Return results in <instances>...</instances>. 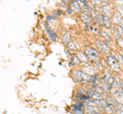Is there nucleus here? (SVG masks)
<instances>
[{
	"instance_id": "1",
	"label": "nucleus",
	"mask_w": 123,
	"mask_h": 114,
	"mask_svg": "<svg viewBox=\"0 0 123 114\" xmlns=\"http://www.w3.org/2000/svg\"><path fill=\"white\" fill-rule=\"evenodd\" d=\"M84 53L87 55L88 59L93 60V61L94 60H98V52L91 47H86L85 50H84Z\"/></svg>"
},
{
	"instance_id": "2",
	"label": "nucleus",
	"mask_w": 123,
	"mask_h": 114,
	"mask_svg": "<svg viewBox=\"0 0 123 114\" xmlns=\"http://www.w3.org/2000/svg\"><path fill=\"white\" fill-rule=\"evenodd\" d=\"M107 61L111 65V67L113 68V70H115V71L120 70V66H119V63H118L116 58H114V57H112V56H108L107 57Z\"/></svg>"
},
{
	"instance_id": "3",
	"label": "nucleus",
	"mask_w": 123,
	"mask_h": 114,
	"mask_svg": "<svg viewBox=\"0 0 123 114\" xmlns=\"http://www.w3.org/2000/svg\"><path fill=\"white\" fill-rule=\"evenodd\" d=\"M73 78L76 82L83 81V71L81 70H73Z\"/></svg>"
},
{
	"instance_id": "4",
	"label": "nucleus",
	"mask_w": 123,
	"mask_h": 114,
	"mask_svg": "<svg viewBox=\"0 0 123 114\" xmlns=\"http://www.w3.org/2000/svg\"><path fill=\"white\" fill-rule=\"evenodd\" d=\"M95 44H97V46L101 49L102 51H105V52H109V47H108V45L106 44V43H103V42H101V41H97L95 42Z\"/></svg>"
},
{
	"instance_id": "5",
	"label": "nucleus",
	"mask_w": 123,
	"mask_h": 114,
	"mask_svg": "<svg viewBox=\"0 0 123 114\" xmlns=\"http://www.w3.org/2000/svg\"><path fill=\"white\" fill-rule=\"evenodd\" d=\"M45 28H46V32H47L49 38H50L51 40H56V38H57V37H56V35H55V33L53 32L50 28H49L47 24H45Z\"/></svg>"
},
{
	"instance_id": "6",
	"label": "nucleus",
	"mask_w": 123,
	"mask_h": 114,
	"mask_svg": "<svg viewBox=\"0 0 123 114\" xmlns=\"http://www.w3.org/2000/svg\"><path fill=\"white\" fill-rule=\"evenodd\" d=\"M76 97H77V99H78L79 101H87V100H89V97L87 96V95H85V94H83L82 92H78L77 93V95H76Z\"/></svg>"
},
{
	"instance_id": "7",
	"label": "nucleus",
	"mask_w": 123,
	"mask_h": 114,
	"mask_svg": "<svg viewBox=\"0 0 123 114\" xmlns=\"http://www.w3.org/2000/svg\"><path fill=\"white\" fill-rule=\"evenodd\" d=\"M70 7L73 9V11H80L81 10V7H80L78 1H72L70 3Z\"/></svg>"
},
{
	"instance_id": "8",
	"label": "nucleus",
	"mask_w": 123,
	"mask_h": 114,
	"mask_svg": "<svg viewBox=\"0 0 123 114\" xmlns=\"http://www.w3.org/2000/svg\"><path fill=\"white\" fill-rule=\"evenodd\" d=\"M80 18H81V20L85 22V24L91 21V17L88 16V13H86V12H82L81 14H80Z\"/></svg>"
},
{
	"instance_id": "9",
	"label": "nucleus",
	"mask_w": 123,
	"mask_h": 114,
	"mask_svg": "<svg viewBox=\"0 0 123 114\" xmlns=\"http://www.w3.org/2000/svg\"><path fill=\"white\" fill-rule=\"evenodd\" d=\"M85 111H86L87 114H95V113H97V108H95L94 106H88V105H86Z\"/></svg>"
},
{
	"instance_id": "10",
	"label": "nucleus",
	"mask_w": 123,
	"mask_h": 114,
	"mask_svg": "<svg viewBox=\"0 0 123 114\" xmlns=\"http://www.w3.org/2000/svg\"><path fill=\"white\" fill-rule=\"evenodd\" d=\"M82 69L84 71H86L87 74L89 75H93V69H92V67L90 65H88V64H86L85 66H82Z\"/></svg>"
},
{
	"instance_id": "11",
	"label": "nucleus",
	"mask_w": 123,
	"mask_h": 114,
	"mask_svg": "<svg viewBox=\"0 0 123 114\" xmlns=\"http://www.w3.org/2000/svg\"><path fill=\"white\" fill-rule=\"evenodd\" d=\"M78 3H79L80 7H81V9H83V10H84V12H86V13H87V11H88L87 3L84 1V0H80V1H78Z\"/></svg>"
},
{
	"instance_id": "12",
	"label": "nucleus",
	"mask_w": 123,
	"mask_h": 114,
	"mask_svg": "<svg viewBox=\"0 0 123 114\" xmlns=\"http://www.w3.org/2000/svg\"><path fill=\"white\" fill-rule=\"evenodd\" d=\"M62 40H63L64 43H66V44H69L71 42V37H70V33H66L65 35L63 36V38H62Z\"/></svg>"
},
{
	"instance_id": "13",
	"label": "nucleus",
	"mask_w": 123,
	"mask_h": 114,
	"mask_svg": "<svg viewBox=\"0 0 123 114\" xmlns=\"http://www.w3.org/2000/svg\"><path fill=\"white\" fill-rule=\"evenodd\" d=\"M80 62V59L78 58V56H75V55H72L71 58H70V63L71 64H78Z\"/></svg>"
},
{
	"instance_id": "14",
	"label": "nucleus",
	"mask_w": 123,
	"mask_h": 114,
	"mask_svg": "<svg viewBox=\"0 0 123 114\" xmlns=\"http://www.w3.org/2000/svg\"><path fill=\"white\" fill-rule=\"evenodd\" d=\"M77 56H78V58H80L82 61H86V60L88 59L87 55L85 54V53H82V52H78L77 53Z\"/></svg>"
},
{
	"instance_id": "15",
	"label": "nucleus",
	"mask_w": 123,
	"mask_h": 114,
	"mask_svg": "<svg viewBox=\"0 0 123 114\" xmlns=\"http://www.w3.org/2000/svg\"><path fill=\"white\" fill-rule=\"evenodd\" d=\"M105 111L107 114H113L114 110H113V106L112 105H108V107L105 108Z\"/></svg>"
},
{
	"instance_id": "16",
	"label": "nucleus",
	"mask_w": 123,
	"mask_h": 114,
	"mask_svg": "<svg viewBox=\"0 0 123 114\" xmlns=\"http://www.w3.org/2000/svg\"><path fill=\"white\" fill-rule=\"evenodd\" d=\"M103 11L107 14V16H111V11L109 10V6H108L107 4L103 6Z\"/></svg>"
},
{
	"instance_id": "17",
	"label": "nucleus",
	"mask_w": 123,
	"mask_h": 114,
	"mask_svg": "<svg viewBox=\"0 0 123 114\" xmlns=\"http://www.w3.org/2000/svg\"><path fill=\"white\" fill-rule=\"evenodd\" d=\"M114 21H116V22H118V25H119V22H120V21H122L121 16H120V14H118V12H116V13L114 14Z\"/></svg>"
},
{
	"instance_id": "18",
	"label": "nucleus",
	"mask_w": 123,
	"mask_h": 114,
	"mask_svg": "<svg viewBox=\"0 0 123 114\" xmlns=\"http://www.w3.org/2000/svg\"><path fill=\"white\" fill-rule=\"evenodd\" d=\"M104 26H106L107 28H110V26H111L110 18H109V16H105V25H104Z\"/></svg>"
},
{
	"instance_id": "19",
	"label": "nucleus",
	"mask_w": 123,
	"mask_h": 114,
	"mask_svg": "<svg viewBox=\"0 0 123 114\" xmlns=\"http://www.w3.org/2000/svg\"><path fill=\"white\" fill-rule=\"evenodd\" d=\"M68 47L71 49V50H76V45L73 43V42H70V43L68 44Z\"/></svg>"
},
{
	"instance_id": "20",
	"label": "nucleus",
	"mask_w": 123,
	"mask_h": 114,
	"mask_svg": "<svg viewBox=\"0 0 123 114\" xmlns=\"http://www.w3.org/2000/svg\"><path fill=\"white\" fill-rule=\"evenodd\" d=\"M94 91H95L97 93H98V94H102V95H103V93H104V90H103L102 88H99V87H97V88L94 89Z\"/></svg>"
},
{
	"instance_id": "21",
	"label": "nucleus",
	"mask_w": 123,
	"mask_h": 114,
	"mask_svg": "<svg viewBox=\"0 0 123 114\" xmlns=\"http://www.w3.org/2000/svg\"><path fill=\"white\" fill-rule=\"evenodd\" d=\"M117 109H118V111H122L123 112V104H121V103H119L117 106Z\"/></svg>"
},
{
	"instance_id": "22",
	"label": "nucleus",
	"mask_w": 123,
	"mask_h": 114,
	"mask_svg": "<svg viewBox=\"0 0 123 114\" xmlns=\"http://www.w3.org/2000/svg\"><path fill=\"white\" fill-rule=\"evenodd\" d=\"M102 36L105 38V39H107V40H109L110 39V37H109V35L106 33V32H102Z\"/></svg>"
},
{
	"instance_id": "23",
	"label": "nucleus",
	"mask_w": 123,
	"mask_h": 114,
	"mask_svg": "<svg viewBox=\"0 0 123 114\" xmlns=\"http://www.w3.org/2000/svg\"><path fill=\"white\" fill-rule=\"evenodd\" d=\"M116 57H117V60H119V61H120L121 63H123V57H122L120 54H117Z\"/></svg>"
},
{
	"instance_id": "24",
	"label": "nucleus",
	"mask_w": 123,
	"mask_h": 114,
	"mask_svg": "<svg viewBox=\"0 0 123 114\" xmlns=\"http://www.w3.org/2000/svg\"><path fill=\"white\" fill-rule=\"evenodd\" d=\"M117 41H118V44L120 45V46L123 48V39H122V38H120V39H118Z\"/></svg>"
},
{
	"instance_id": "25",
	"label": "nucleus",
	"mask_w": 123,
	"mask_h": 114,
	"mask_svg": "<svg viewBox=\"0 0 123 114\" xmlns=\"http://www.w3.org/2000/svg\"><path fill=\"white\" fill-rule=\"evenodd\" d=\"M74 114H84L81 110H74Z\"/></svg>"
},
{
	"instance_id": "26",
	"label": "nucleus",
	"mask_w": 123,
	"mask_h": 114,
	"mask_svg": "<svg viewBox=\"0 0 123 114\" xmlns=\"http://www.w3.org/2000/svg\"><path fill=\"white\" fill-rule=\"evenodd\" d=\"M67 12H68L69 14H71V13L73 12V9L71 8V7H68V8H67Z\"/></svg>"
},
{
	"instance_id": "27",
	"label": "nucleus",
	"mask_w": 123,
	"mask_h": 114,
	"mask_svg": "<svg viewBox=\"0 0 123 114\" xmlns=\"http://www.w3.org/2000/svg\"><path fill=\"white\" fill-rule=\"evenodd\" d=\"M61 13H62V11H60V10H55V16H53L55 17L56 14H61Z\"/></svg>"
},
{
	"instance_id": "28",
	"label": "nucleus",
	"mask_w": 123,
	"mask_h": 114,
	"mask_svg": "<svg viewBox=\"0 0 123 114\" xmlns=\"http://www.w3.org/2000/svg\"><path fill=\"white\" fill-rule=\"evenodd\" d=\"M117 8H118V11H120V12H121V14L123 16V10H122V8H121V7H120V6H118Z\"/></svg>"
},
{
	"instance_id": "29",
	"label": "nucleus",
	"mask_w": 123,
	"mask_h": 114,
	"mask_svg": "<svg viewBox=\"0 0 123 114\" xmlns=\"http://www.w3.org/2000/svg\"><path fill=\"white\" fill-rule=\"evenodd\" d=\"M118 114H123V112L122 111H118Z\"/></svg>"
},
{
	"instance_id": "30",
	"label": "nucleus",
	"mask_w": 123,
	"mask_h": 114,
	"mask_svg": "<svg viewBox=\"0 0 123 114\" xmlns=\"http://www.w3.org/2000/svg\"><path fill=\"white\" fill-rule=\"evenodd\" d=\"M95 114H99V113H95Z\"/></svg>"
}]
</instances>
